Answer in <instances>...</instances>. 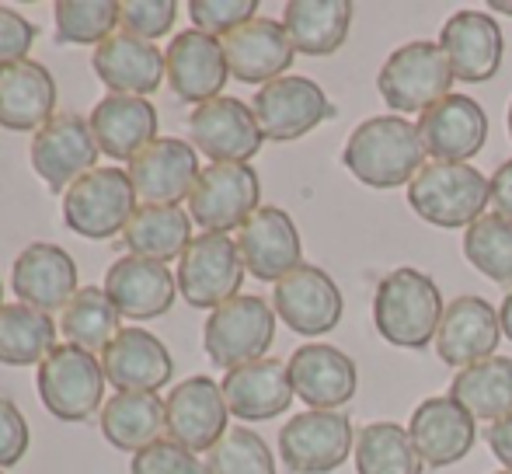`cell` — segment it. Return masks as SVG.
I'll return each mask as SVG.
<instances>
[{
	"label": "cell",
	"instance_id": "6da1fadb",
	"mask_svg": "<svg viewBox=\"0 0 512 474\" xmlns=\"http://www.w3.org/2000/svg\"><path fill=\"white\" fill-rule=\"evenodd\" d=\"M422 136L405 116H373L359 122L342 150V164L370 189H398L411 185L422 171Z\"/></svg>",
	"mask_w": 512,
	"mask_h": 474
},
{
	"label": "cell",
	"instance_id": "7a4b0ae2",
	"mask_svg": "<svg viewBox=\"0 0 512 474\" xmlns=\"http://www.w3.org/2000/svg\"><path fill=\"white\" fill-rule=\"evenodd\" d=\"M443 311L439 286L415 265L391 269L373 293V325L380 339L398 349H425L436 342Z\"/></svg>",
	"mask_w": 512,
	"mask_h": 474
},
{
	"label": "cell",
	"instance_id": "3957f363",
	"mask_svg": "<svg viewBox=\"0 0 512 474\" xmlns=\"http://www.w3.org/2000/svg\"><path fill=\"white\" fill-rule=\"evenodd\" d=\"M408 203L425 224L453 231L485 217V206L492 203V185L474 164L429 161L411 178Z\"/></svg>",
	"mask_w": 512,
	"mask_h": 474
},
{
	"label": "cell",
	"instance_id": "277c9868",
	"mask_svg": "<svg viewBox=\"0 0 512 474\" xmlns=\"http://www.w3.org/2000/svg\"><path fill=\"white\" fill-rule=\"evenodd\" d=\"M453 67L439 42H405L398 46L377 74V91L394 116H422L436 102H443L453 88Z\"/></svg>",
	"mask_w": 512,
	"mask_h": 474
},
{
	"label": "cell",
	"instance_id": "5b68a950",
	"mask_svg": "<svg viewBox=\"0 0 512 474\" xmlns=\"http://www.w3.org/2000/svg\"><path fill=\"white\" fill-rule=\"evenodd\" d=\"M105 384L102 359L70 342L53 346V353L42 359L35 373L42 405L60 422H88L95 412H102Z\"/></svg>",
	"mask_w": 512,
	"mask_h": 474
},
{
	"label": "cell",
	"instance_id": "8992f818",
	"mask_svg": "<svg viewBox=\"0 0 512 474\" xmlns=\"http://www.w3.org/2000/svg\"><path fill=\"white\" fill-rule=\"evenodd\" d=\"M276 339V311L269 300L237 293L234 300L209 311L203 325V349L209 363L220 370H237L255 359H265Z\"/></svg>",
	"mask_w": 512,
	"mask_h": 474
},
{
	"label": "cell",
	"instance_id": "52a82bcc",
	"mask_svg": "<svg viewBox=\"0 0 512 474\" xmlns=\"http://www.w3.org/2000/svg\"><path fill=\"white\" fill-rule=\"evenodd\" d=\"M136 210V189L122 168H95L63 192V224L88 241L122 234Z\"/></svg>",
	"mask_w": 512,
	"mask_h": 474
},
{
	"label": "cell",
	"instance_id": "ba28073f",
	"mask_svg": "<svg viewBox=\"0 0 512 474\" xmlns=\"http://www.w3.org/2000/svg\"><path fill=\"white\" fill-rule=\"evenodd\" d=\"M356 450V429L342 408H307L279 429V457L293 474H328Z\"/></svg>",
	"mask_w": 512,
	"mask_h": 474
},
{
	"label": "cell",
	"instance_id": "9c48e42d",
	"mask_svg": "<svg viewBox=\"0 0 512 474\" xmlns=\"http://www.w3.org/2000/svg\"><path fill=\"white\" fill-rule=\"evenodd\" d=\"M175 283L189 307L199 311H216L220 304L234 300L244 283L237 241H230L227 234H196L178 258Z\"/></svg>",
	"mask_w": 512,
	"mask_h": 474
},
{
	"label": "cell",
	"instance_id": "30bf717a",
	"mask_svg": "<svg viewBox=\"0 0 512 474\" xmlns=\"http://www.w3.org/2000/svg\"><path fill=\"white\" fill-rule=\"evenodd\" d=\"M262 203V182L251 164H206L189 196L192 224L203 234L241 231Z\"/></svg>",
	"mask_w": 512,
	"mask_h": 474
},
{
	"label": "cell",
	"instance_id": "8fae6325",
	"mask_svg": "<svg viewBox=\"0 0 512 474\" xmlns=\"http://www.w3.org/2000/svg\"><path fill=\"white\" fill-rule=\"evenodd\" d=\"M251 112L258 119L265 140H300L310 129H317L321 122L335 116V105L328 102L321 84H314L310 77L286 74L279 81L258 88V95L251 98Z\"/></svg>",
	"mask_w": 512,
	"mask_h": 474
},
{
	"label": "cell",
	"instance_id": "7c38bea8",
	"mask_svg": "<svg viewBox=\"0 0 512 474\" xmlns=\"http://www.w3.org/2000/svg\"><path fill=\"white\" fill-rule=\"evenodd\" d=\"M227 415L223 387L206 373H196L171 387L164 398V433L192 454H209L227 433Z\"/></svg>",
	"mask_w": 512,
	"mask_h": 474
},
{
	"label": "cell",
	"instance_id": "4fadbf2b",
	"mask_svg": "<svg viewBox=\"0 0 512 474\" xmlns=\"http://www.w3.org/2000/svg\"><path fill=\"white\" fill-rule=\"evenodd\" d=\"M98 143L91 122L77 112H56L39 133L32 136V168L49 192H67L77 178L95 171Z\"/></svg>",
	"mask_w": 512,
	"mask_h": 474
},
{
	"label": "cell",
	"instance_id": "5bb4252c",
	"mask_svg": "<svg viewBox=\"0 0 512 474\" xmlns=\"http://www.w3.org/2000/svg\"><path fill=\"white\" fill-rule=\"evenodd\" d=\"M199 150L178 136H157L129 161V182L143 206H178L199 182Z\"/></svg>",
	"mask_w": 512,
	"mask_h": 474
},
{
	"label": "cell",
	"instance_id": "9a60e30c",
	"mask_svg": "<svg viewBox=\"0 0 512 474\" xmlns=\"http://www.w3.org/2000/svg\"><path fill=\"white\" fill-rule=\"evenodd\" d=\"M189 143L213 164H248V157L262 150L265 136L251 105H244L241 98L220 95L192 109Z\"/></svg>",
	"mask_w": 512,
	"mask_h": 474
},
{
	"label": "cell",
	"instance_id": "2e32d148",
	"mask_svg": "<svg viewBox=\"0 0 512 474\" xmlns=\"http://www.w3.org/2000/svg\"><path fill=\"white\" fill-rule=\"evenodd\" d=\"M272 311L297 335H328L342 321L345 300L338 283L321 265H297L290 276L272 286Z\"/></svg>",
	"mask_w": 512,
	"mask_h": 474
},
{
	"label": "cell",
	"instance_id": "e0dca14e",
	"mask_svg": "<svg viewBox=\"0 0 512 474\" xmlns=\"http://www.w3.org/2000/svg\"><path fill=\"white\" fill-rule=\"evenodd\" d=\"M408 433L425 468H450L474 450L478 419L460 401L443 394V398H425L411 412Z\"/></svg>",
	"mask_w": 512,
	"mask_h": 474
},
{
	"label": "cell",
	"instance_id": "ac0fdd59",
	"mask_svg": "<svg viewBox=\"0 0 512 474\" xmlns=\"http://www.w3.org/2000/svg\"><path fill=\"white\" fill-rule=\"evenodd\" d=\"M237 251H241L244 272H251L262 283H279L290 276L304 255L300 231L290 220V213L279 206H258L248 217V224L237 231Z\"/></svg>",
	"mask_w": 512,
	"mask_h": 474
},
{
	"label": "cell",
	"instance_id": "d6986e66",
	"mask_svg": "<svg viewBox=\"0 0 512 474\" xmlns=\"http://www.w3.org/2000/svg\"><path fill=\"white\" fill-rule=\"evenodd\" d=\"M418 136L429 157L446 164H471L488 140V116L471 95H446L418 116Z\"/></svg>",
	"mask_w": 512,
	"mask_h": 474
},
{
	"label": "cell",
	"instance_id": "ffe728a7",
	"mask_svg": "<svg viewBox=\"0 0 512 474\" xmlns=\"http://www.w3.org/2000/svg\"><path fill=\"white\" fill-rule=\"evenodd\" d=\"M499 339V311L485 297L464 293V297H453L446 304L436 332V353L446 366L467 370V366L481 363V359H492L495 349H499Z\"/></svg>",
	"mask_w": 512,
	"mask_h": 474
},
{
	"label": "cell",
	"instance_id": "44dd1931",
	"mask_svg": "<svg viewBox=\"0 0 512 474\" xmlns=\"http://www.w3.org/2000/svg\"><path fill=\"white\" fill-rule=\"evenodd\" d=\"M164 67H168V88L192 105H206L220 98L230 77L223 42L199 32V28L178 32L171 39V46L164 49Z\"/></svg>",
	"mask_w": 512,
	"mask_h": 474
},
{
	"label": "cell",
	"instance_id": "7402d4cb",
	"mask_svg": "<svg viewBox=\"0 0 512 474\" xmlns=\"http://www.w3.org/2000/svg\"><path fill=\"white\" fill-rule=\"evenodd\" d=\"M11 286L18 293L21 304L35 307V311L49 314L56 311L63 314V307L77 297V265L60 244L49 241H35L14 258L11 269Z\"/></svg>",
	"mask_w": 512,
	"mask_h": 474
},
{
	"label": "cell",
	"instance_id": "603a6c76",
	"mask_svg": "<svg viewBox=\"0 0 512 474\" xmlns=\"http://www.w3.org/2000/svg\"><path fill=\"white\" fill-rule=\"evenodd\" d=\"M439 49L453 67V77L464 84H485L499 74L506 39L502 25L485 11H457L439 32Z\"/></svg>",
	"mask_w": 512,
	"mask_h": 474
},
{
	"label": "cell",
	"instance_id": "cb8c5ba5",
	"mask_svg": "<svg viewBox=\"0 0 512 474\" xmlns=\"http://www.w3.org/2000/svg\"><path fill=\"white\" fill-rule=\"evenodd\" d=\"M105 293L119 318L150 321L171 311L178 297V283L164 262H150L140 255H122L105 272Z\"/></svg>",
	"mask_w": 512,
	"mask_h": 474
},
{
	"label": "cell",
	"instance_id": "d4e9b609",
	"mask_svg": "<svg viewBox=\"0 0 512 474\" xmlns=\"http://www.w3.org/2000/svg\"><path fill=\"white\" fill-rule=\"evenodd\" d=\"M102 370L115 391L157 394L175 373V359L154 332L129 325L105 346Z\"/></svg>",
	"mask_w": 512,
	"mask_h": 474
},
{
	"label": "cell",
	"instance_id": "484cf974",
	"mask_svg": "<svg viewBox=\"0 0 512 474\" xmlns=\"http://www.w3.org/2000/svg\"><path fill=\"white\" fill-rule=\"evenodd\" d=\"M220 42L230 77H237L241 84H262V88L286 77V70L293 67V56H297L283 21L272 18L248 21Z\"/></svg>",
	"mask_w": 512,
	"mask_h": 474
},
{
	"label": "cell",
	"instance_id": "4316f807",
	"mask_svg": "<svg viewBox=\"0 0 512 474\" xmlns=\"http://www.w3.org/2000/svg\"><path fill=\"white\" fill-rule=\"evenodd\" d=\"M91 67H95L98 81L108 88V95L147 98L150 91L161 88V81H168L161 49L129 32H115L108 35L102 46H95Z\"/></svg>",
	"mask_w": 512,
	"mask_h": 474
},
{
	"label": "cell",
	"instance_id": "83f0119b",
	"mask_svg": "<svg viewBox=\"0 0 512 474\" xmlns=\"http://www.w3.org/2000/svg\"><path fill=\"white\" fill-rule=\"evenodd\" d=\"M286 370H290L293 394L310 408H342L356 398V363L335 346L310 342L293 349Z\"/></svg>",
	"mask_w": 512,
	"mask_h": 474
},
{
	"label": "cell",
	"instance_id": "f1b7e54d",
	"mask_svg": "<svg viewBox=\"0 0 512 474\" xmlns=\"http://www.w3.org/2000/svg\"><path fill=\"white\" fill-rule=\"evenodd\" d=\"M223 401H227L230 415L244 422H269L276 415H283L293 405V384L290 370L283 359H255L248 366H237L220 380Z\"/></svg>",
	"mask_w": 512,
	"mask_h": 474
},
{
	"label": "cell",
	"instance_id": "f546056e",
	"mask_svg": "<svg viewBox=\"0 0 512 474\" xmlns=\"http://www.w3.org/2000/svg\"><path fill=\"white\" fill-rule=\"evenodd\" d=\"M56 116V81L42 63L18 60L0 67V129L39 133Z\"/></svg>",
	"mask_w": 512,
	"mask_h": 474
},
{
	"label": "cell",
	"instance_id": "4dcf8cb0",
	"mask_svg": "<svg viewBox=\"0 0 512 474\" xmlns=\"http://www.w3.org/2000/svg\"><path fill=\"white\" fill-rule=\"evenodd\" d=\"M88 122L98 150L119 161H133L147 143L157 140V109L136 95H105Z\"/></svg>",
	"mask_w": 512,
	"mask_h": 474
},
{
	"label": "cell",
	"instance_id": "1f68e13d",
	"mask_svg": "<svg viewBox=\"0 0 512 474\" xmlns=\"http://www.w3.org/2000/svg\"><path fill=\"white\" fill-rule=\"evenodd\" d=\"M283 28L297 53L331 56L349 39L352 4L349 0H290L283 11Z\"/></svg>",
	"mask_w": 512,
	"mask_h": 474
},
{
	"label": "cell",
	"instance_id": "d6a6232c",
	"mask_svg": "<svg viewBox=\"0 0 512 474\" xmlns=\"http://www.w3.org/2000/svg\"><path fill=\"white\" fill-rule=\"evenodd\" d=\"M102 436L115 450L140 454L150 443L161 440L164 429V401L161 394H136V391H115L98 412Z\"/></svg>",
	"mask_w": 512,
	"mask_h": 474
},
{
	"label": "cell",
	"instance_id": "836d02e7",
	"mask_svg": "<svg viewBox=\"0 0 512 474\" xmlns=\"http://www.w3.org/2000/svg\"><path fill=\"white\" fill-rule=\"evenodd\" d=\"M192 217L182 206H140L122 231L129 255L150 258V262H171L182 258L192 241Z\"/></svg>",
	"mask_w": 512,
	"mask_h": 474
},
{
	"label": "cell",
	"instance_id": "e575fe53",
	"mask_svg": "<svg viewBox=\"0 0 512 474\" xmlns=\"http://www.w3.org/2000/svg\"><path fill=\"white\" fill-rule=\"evenodd\" d=\"M450 398L474 419L499 422L512 415V356H492L460 370L450 384Z\"/></svg>",
	"mask_w": 512,
	"mask_h": 474
},
{
	"label": "cell",
	"instance_id": "d590c367",
	"mask_svg": "<svg viewBox=\"0 0 512 474\" xmlns=\"http://www.w3.org/2000/svg\"><path fill=\"white\" fill-rule=\"evenodd\" d=\"M56 325L49 314L21 304H0V363L4 366H32L42 363L56 346Z\"/></svg>",
	"mask_w": 512,
	"mask_h": 474
},
{
	"label": "cell",
	"instance_id": "8d00e7d4",
	"mask_svg": "<svg viewBox=\"0 0 512 474\" xmlns=\"http://www.w3.org/2000/svg\"><path fill=\"white\" fill-rule=\"evenodd\" d=\"M356 471L359 474H422L411 433L398 422H370L356 433Z\"/></svg>",
	"mask_w": 512,
	"mask_h": 474
},
{
	"label": "cell",
	"instance_id": "74e56055",
	"mask_svg": "<svg viewBox=\"0 0 512 474\" xmlns=\"http://www.w3.org/2000/svg\"><path fill=\"white\" fill-rule=\"evenodd\" d=\"M60 332L70 346H81L88 353H105V346L122 332L119 311L108 300L102 286H81L77 297L63 307L60 314Z\"/></svg>",
	"mask_w": 512,
	"mask_h": 474
},
{
	"label": "cell",
	"instance_id": "f35d334b",
	"mask_svg": "<svg viewBox=\"0 0 512 474\" xmlns=\"http://www.w3.org/2000/svg\"><path fill=\"white\" fill-rule=\"evenodd\" d=\"M53 21L60 46H102L119 28V0H56Z\"/></svg>",
	"mask_w": 512,
	"mask_h": 474
},
{
	"label": "cell",
	"instance_id": "ab89813d",
	"mask_svg": "<svg viewBox=\"0 0 512 474\" xmlns=\"http://www.w3.org/2000/svg\"><path fill=\"white\" fill-rule=\"evenodd\" d=\"M464 255L492 283H512V220L485 213L464 231Z\"/></svg>",
	"mask_w": 512,
	"mask_h": 474
},
{
	"label": "cell",
	"instance_id": "60d3db41",
	"mask_svg": "<svg viewBox=\"0 0 512 474\" xmlns=\"http://www.w3.org/2000/svg\"><path fill=\"white\" fill-rule=\"evenodd\" d=\"M206 474H276L269 443L248 426H234L220 436L203 461Z\"/></svg>",
	"mask_w": 512,
	"mask_h": 474
},
{
	"label": "cell",
	"instance_id": "b9f144b4",
	"mask_svg": "<svg viewBox=\"0 0 512 474\" xmlns=\"http://www.w3.org/2000/svg\"><path fill=\"white\" fill-rule=\"evenodd\" d=\"M258 0H192L189 18L199 32L213 35V39H227L241 25L255 21Z\"/></svg>",
	"mask_w": 512,
	"mask_h": 474
},
{
	"label": "cell",
	"instance_id": "7bdbcfd3",
	"mask_svg": "<svg viewBox=\"0 0 512 474\" xmlns=\"http://www.w3.org/2000/svg\"><path fill=\"white\" fill-rule=\"evenodd\" d=\"M178 18L175 0H122L119 4V25L122 32L136 35V39H161L171 32Z\"/></svg>",
	"mask_w": 512,
	"mask_h": 474
},
{
	"label": "cell",
	"instance_id": "ee69618b",
	"mask_svg": "<svg viewBox=\"0 0 512 474\" xmlns=\"http://www.w3.org/2000/svg\"><path fill=\"white\" fill-rule=\"evenodd\" d=\"M129 474H206V468L192 450L178 447L175 440H157L147 450L133 454Z\"/></svg>",
	"mask_w": 512,
	"mask_h": 474
},
{
	"label": "cell",
	"instance_id": "f6af8a7d",
	"mask_svg": "<svg viewBox=\"0 0 512 474\" xmlns=\"http://www.w3.org/2000/svg\"><path fill=\"white\" fill-rule=\"evenodd\" d=\"M35 35H39V28H35L25 14L0 4V67L28 60V49H32Z\"/></svg>",
	"mask_w": 512,
	"mask_h": 474
},
{
	"label": "cell",
	"instance_id": "bcb514c9",
	"mask_svg": "<svg viewBox=\"0 0 512 474\" xmlns=\"http://www.w3.org/2000/svg\"><path fill=\"white\" fill-rule=\"evenodd\" d=\"M28 422L11 398H0V468H11L28 450Z\"/></svg>",
	"mask_w": 512,
	"mask_h": 474
},
{
	"label": "cell",
	"instance_id": "7dc6e473",
	"mask_svg": "<svg viewBox=\"0 0 512 474\" xmlns=\"http://www.w3.org/2000/svg\"><path fill=\"white\" fill-rule=\"evenodd\" d=\"M488 185H492V206L499 217L512 220V157L506 164H499L495 168V175L488 178Z\"/></svg>",
	"mask_w": 512,
	"mask_h": 474
},
{
	"label": "cell",
	"instance_id": "c3c4849f",
	"mask_svg": "<svg viewBox=\"0 0 512 474\" xmlns=\"http://www.w3.org/2000/svg\"><path fill=\"white\" fill-rule=\"evenodd\" d=\"M485 443H488V450L499 457V464H506V471H512V415L488 426Z\"/></svg>",
	"mask_w": 512,
	"mask_h": 474
},
{
	"label": "cell",
	"instance_id": "681fc988",
	"mask_svg": "<svg viewBox=\"0 0 512 474\" xmlns=\"http://www.w3.org/2000/svg\"><path fill=\"white\" fill-rule=\"evenodd\" d=\"M499 321H502V335L512 342V290L506 293V300H502V307H499Z\"/></svg>",
	"mask_w": 512,
	"mask_h": 474
},
{
	"label": "cell",
	"instance_id": "f907efd6",
	"mask_svg": "<svg viewBox=\"0 0 512 474\" xmlns=\"http://www.w3.org/2000/svg\"><path fill=\"white\" fill-rule=\"evenodd\" d=\"M492 11H499V14H512V0H492Z\"/></svg>",
	"mask_w": 512,
	"mask_h": 474
},
{
	"label": "cell",
	"instance_id": "816d5d0a",
	"mask_svg": "<svg viewBox=\"0 0 512 474\" xmlns=\"http://www.w3.org/2000/svg\"><path fill=\"white\" fill-rule=\"evenodd\" d=\"M506 126H509V140H512V102H509V112H506Z\"/></svg>",
	"mask_w": 512,
	"mask_h": 474
},
{
	"label": "cell",
	"instance_id": "f5cc1de1",
	"mask_svg": "<svg viewBox=\"0 0 512 474\" xmlns=\"http://www.w3.org/2000/svg\"><path fill=\"white\" fill-rule=\"evenodd\" d=\"M495 474H512V471H495Z\"/></svg>",
	"mask_w": 512,
	"mask_h": 474
},
{
	"label": "cell",
	"instance_id": "db71d44e",
	"mask_svg": "<svg viewBox=\"0 0 512 474\" xmlns=\"http://www.w3.org/2000/svg\"><path fill=\"white\" fill-rule=\"evenodd\" d=\"M0 474H4V471H0Z\"/></svg>",
	"mask_w": 512,
	"mask_h": 474
}]
</instances>
